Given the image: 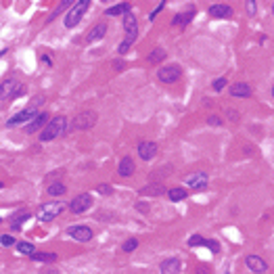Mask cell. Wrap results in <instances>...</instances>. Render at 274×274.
Masks as SVG:
<instances>
[{
  "label": "cell",
  "mask_w": 274,
  "mask_h": 274,
  "mask_svg": "<svg viewBox=\"0 0 274 274\" xmlns=\"http://www.w3.org/2000/svg\"><path fill=\"white\" fill-rule=\"evenodd\" d=\"M124 30H126V40L117 46L119 55H126V53H128L130 46L134 44V40L138 38V23H136V17H134V13H132V11L124 15Z\"/></svg>",
  "instance_id": "obj_1"
},
{
  "label": "cell",
  "mask_w": 274,
  "mask_h": 274,
  "mask_svg": "<svg viewBox=\"0 0 274 274\" xmlns=\"http://www.w3.org/2000/svg\"><path fill=\"white\" fill-rule=\"evenodd\" d=\"M65 132H67V119H65V115H57V117H53L44 128H42L40 140L42 143H48V140H55V138L63 136Z\"/></svg>",
  "instance_id": "obj_2"
},
{
  "label": "cell",
  "mask_w": 274,
  "mask_h": 274,
  "mask_svg": "<svg viewBox=\"0 0 274 274\" xmlns=\"http://www.w3.org/2000/svg\"><path fill=\"white\" fill-rule=\"evenodd\" d=\"M25 88L23 84L17 82V80H6L0 84V101H11V98H19L23 96Z\"/></svg>",
  "instance_id": "obj_3"
},
{
  "label": "cell",
  "mask_w": 274,
  "mask_h": 274,
  "mask_svg": "<svg viewBox=\"0 0 274 274\" xmlns=\"http://www.w3.org/2000/svg\"><path fill=\"white\" fill-rule=\"evenodd\" d=\"M90 9V2L88 0H80V2H75L72 9H69V13L65 15V27H69V30H72V27H75L80 23V19L84 17V13H86Z\"/></svg>",
  "instance_id": "obj_4"
},
{
  "label": "cell",
  "mask_w": 274,
  "mask_h": 274,
  "mask_svg": "<svg viewBox=\"0 0 274 274\" xmlns=\"http://www.w3.org/2000/svg\"><path fill=\"white\" fill-rule=\"evenodd\" d=\"M63 209H65V205H63L61 201H51V203H42L40 209H38V220L40 222H51L55 220Z\"/></svg>",
  "instance_id": "obj_5"
},
{
  "label": "cell",
  "mask_w": 274,
  "mask_h": 274,
  "mask_svg": "<svg viewBox=\"0 0 274 274\" xmlns=\"http://www.w3.org/2000/svg\"><path fill=\"white\" fill-rule=\"evenodd\" d=\"M94 124H96L94 111H80L72 119V128H75V130H90V128H94Z\"/></svg>",
  "instance_id": "obj_6"
},
{
  "label": "cell",
  "mask_w": 274,
  "mask_h": 274,
  "mask_svg": "<svg viewBox=\"0 0 274 274\" xmlns=\"http://www.w3.org/2000/svg\"><path fill=\"white\" fill-rule=\"evenodd\" d=\"M90 207H92V195L90 193H82L78 197H73V201L69 203V209H72L73 214H84V212H88Z\"/></svg>",
  "instance_id": "obj_7"
},
{
  "label": "cell",
  "mask_w": 274,
  "mask_h": 274,
  "mask_svg": "<svg viewBox=\"0 0 274 274\" xmlns=\"http://www.w3.org/2000/svg\"><path fill=\"white\" fill-rule=\"evenodd\" d=\"M157 78L164 82V84H174L182 78V69L178 65H167V67H161L157 72Z\"/></svg>",
  "instance_id": "obj_8"
},
{
  "label": "cell",
  "mask_w": 274,
  "mask_h": 274,
  "mask_svg": "<svg viewBox=\"0 0 274 274\" xmlns=\"http://www.w3.org/2000/svg\"><path fill=\"white\" fill-rule=\"evenodd\" d=\"M67 235L72 237V238H75V241H80V243H86V241H90V238L94 237L92 228L84 226V224H80V226H72V228L67 230Z\"/></svg>",
  "instance_id": "obj_9"
},
{
  "label": "cell",
  "mask_w": 274,
  "mask_h": 274,
  "mask_svg": "<svg viewBox=\"0 0 274 274\" xmlns=\"http://www.w3.org/2000/svg\"><path fill=\"white\" fill-rule=\"evenodd\" d=\"M157 151H159V146H157V143H153V140H145V143L138 145V155L143 161L153 159L157 155Z\"/></svg>",
  "instance_id": "obj_10"
},
{
  "label": "cell",
  "mask_w": 274,
  "mask_h": 274,
  "mask_svg": "<svg viewBox=\"0 0 274 274\" xmlns=\"http://www.w3.org/2000/svg\"><path fill=\"white\" fill-rule=\"evenodd\" d=\"M245 266H247V268H249L251 272H256V274H262V272L268 270V264H266L259 256H254V254L245 257Z\"/></svg>",
  "instance_id": "obj_11"
},
{
  "label": "cell",
  "mask_w": 274,
  "mask_h": 274,
  "mask_svg": "<svg viewBox=\"0 0 274 274\" xmlns=\"http://www.w3.org/2000/svg\"><path fill=\"white\" fill-rule=\"evenodd\" d=\"M230 94L235 98H249L254 94V88H251L247 82H235L233 86H230Z\"/></svg>",
  "instance_id": "obj_12"
},
{
  "label": "cell",
  "mask_w": 274,
  "mask_h": 274,
  "mask_svg": "<svg viewBox=\"0 0 274 274\" xmlns=\"http://www.w3.org/2000/svg\"><path fill=\"white\" fill-rule=\"evenodd\" d=\"M207 182H209V178H207V174H203V172L191 174V176L186 178V184L191 188H195V191H203V188L207 186Z\"/></svg>",
  "instance_id": "obj_13"
},
{
  "label": "cell",
  "mask_w": 274,
  "mask_h": 274,
  "mask_svg": "<svg viewBox=\"0 0 274 274\" xmlns=\"http://www.w3.org/2000/svg\"><path fill=\"white\" fill-rule=\"evenodd\" d=\"M38 115V111H34L32 107H27L23 111H19V113L13 115L9 122H6V126H17V124H25V122H30L32 117H36Z\"/></svg>",
  "instance_id": "obj_14"
},
{
  "label": "cell",
  "mask_w": 274,
  "mask_h": 274,
  "mask_svg": "<svg viewBox=\"0 0 274 274\" xmlns=\"http://www.w3.org/2000/svg\"><path fill=\"white\" fill-rule=\"evenodd\" d=\"M209 15L216 19H228V17H233V6L230 4H212L209 6Z\"/></svg>",
  "instance_id": "obj_15"
},
{
  "label": "cell",
  "mask_w": 274,
  "mask_h": 274,
  "mask_svg": "<svg viewBox=\"0 0 274 274\" xmlns=\"http://www.w3.org/2000/svg\"><path fill=\"white\" fill-rule=\"evenodd\" d=\"M180 268H182V264L176 257H167L161 262V274H180Z\"/></svg>",
  "instance_id": "obj_16"
},
{
  "label": "cell",
  "mask_w": 274,
  "mask_h": 274,
  "mask_svg": "<svg viewBox=\"0 0 274 274\" xmlns=\"http://www.w3.org/2000/svg\"><path fill=\"white\" fill-rule=\"evenodd\" d=\"M134 161H132V157H124L122 161H119V165H117V172H119V176H124V178H128L134 174Z\"/></svg>",
  "instance_id": "obj_17"
},
{
  "label": "cell",
  "mask_w": 274,
  "mask_h": 274,
  "mask_svg": "<svg viewBox=\"0 0 274 274\" xmlns=\"http://www.w3.org/2000/svg\"><path fill=\"white\" fill-rule=\"evenodd\" d=\"M195 13H197V9H195V6H191V9H186L184 13H180V15L174 17V19H172V25H176V27L186 25L188 21H191V19L195 17Z\"/></svg>",
  "instance_id": "obj_18"
},
{
  "label": "cell",
  "mask_w": 274,
  "mask_h": 274,
  "mask_svg": "<svg viewBox=\"0 0 274 274\" xmlns=\"http://www.w3.org/2000/svg\"><path fill=\"white\" fill-rule=\"evenodd\" d=\"M46 119H48V115L44 113V111H42V113H38L36 117H34V122H30V124H27L25 132H27V134H34V132H38V130L42 128V126L46 124Z\"/></svg>",
  "instance_id": "obj_19"
},
{
  "label": "cell",
  "mask_w": 274,
  "mask_h": 274,
  "mask_svg": "<svg viewBox=\"0 0 274 274\" xmlns=\"http://www.w3.org/2000/svg\"><path fill=\"white\" fill-rule=\"evenodd\" d=\"M105 34H107V25H105V23H96V25L92 27V30L88 32V36H86V42L90 44V42H96V40H101V38L105 36Z\"/></svg>",
  "instance_id": "obj_20"
},
{
  "label": "cell",
  "mask_w": 274,
  "mask_h": 274,
  "mask_svg": "<svg viewBox=\"0 0 274 274\" xmlns=\"http://www.w3.org/2000/svg\"><path fill=\"white\" fill-rule=\"evenodd\" d=\"M126 13H130V4L128 2H119L115 6H109V9L105 11V15L115 17V15H126Z\"/></svg>",
  "instance_id": "obj_21"
},
{
  "label": "cell",
  "mask_w": 274,
  "mask_h": 274,
  "mask_svg": "<svg viewBox=\"0 0 274 274\" xmlns=\"http://www.w3.org/2000/svg\"><path fill=\"white\" fill-rule=\"evenodd\" d=\"M164 59H165V51H164V48H155V51H151L149 57H146V61H149L151 65H155V63L164 61Z\"/></svg>",
  "instance_id": "obj_22"
},
{
  "label": "cell",
  "mask_w": 274,
  "mask_h": 274,
  "mask_svg": "<svg viewBox=\"0 0 274 274\" xmlns=\"http://www.w3.org/2000/svg\"><path fill=\"white\" fill-rule=\"evenodd\" d=\"M27 218H30V214H27V212H19L15 218H13V222H11V228L13 230H15V233H17V230H21V224H23L25 220H27Z\"/></svg>",
  "instance_id": "obj_23"
},
{
  "label": "cell",
  "mask_w": 274,
  "mask_h": 274,
  "mask_svg": "<svg viewBox=\"0 0 274 274\" xmlns=\"http://www.w3.org/2000/svg\"><path fill=\"white\" fill-rule=\"evenodd\" d=\"M167 197H170V201H174V203L184 201L186 199V191L184 188H172V191H167Z\"/></svg>",
  "instance_id": "obj_24"
},
{
  "label": "cell",
  "mask_w": 274,
  "mask_h": 274,
  "mask_svg": "<svg viewBox=\"0 0 274 274\" xmlns=\"http://www.w3.org/2000/svg\"><path fill=\"white\" fill-rule=\"evenodd\" d=\"M17 249H19V254H23V256H34L36 254V247H34L32 243H27V241L17 243Z\"/></svg>",
  "instance_id": "obj_25"
},
{
  "label": "cell",
  "mask_w": 274,
  "mask_h": 274,
  "mask_svg": "<svg viewBox=\"0 0 274 274\" xmlns=\"http://www.w3.org/2000/svg\"><path fill=\"white\" fill-rule=\"evenodd\" d=\"M65 184L63 182H53V184H48V195H53V197H57V195H65Z\"/></svg>",
  "instance_id": "obj_26"
},
{
  "label": "cell",
  "mask_w": 274,
  "mask_h": 274,
  "mask_svg": "<svg viewBox=\"0 0 274 274\" xmlns=\"http://www.w3.org/2000/svg\"><path fill=\"white\" fill-rule=\"evenodd\" d=\"M161 193H165L164 184H151V186H145L143 191H140V195H161Z\"/></svg>",
  "instance_id": "obj_27"
},
{
  "label": "cell",
  "mask_w": 274,
  "mask_h": 274,
  "mask_svg": "<svg viewBox=\"0 0 274 274\" xmlns=\"http://www.w3.org/2000/svg\"><path fill=\"white\" fill-rule=\"evenodd\" d=\"M34 262H57V254H34Z\"/></svg>",
  "instance_id": "obj_28"
},
{
  "label": "cell",
  "mask_w": 274,
  "mask_h": 274,
  "mask_svg": "<svg viewBox=\"0 0 274 274\" xmlns=\"http://www.w3.org/2000/svg\"><path fill=\"white\" fill-rule=\"evenodd\" d=\"M138 247V238H134V237H132V238H128V241H126L124 245H122V249L126 251V254H130V251H134Z\"/></svg>",
  "instance_id": "obj_29"
},
{
  "label": "cell",
  "mask_w": 274,
  "mask_h": 274,
  "mask_svg": "<svg viewBox=\"0 0 274 274\" xmlns=\"http://www.w3.org/2000/svg\"><path fill=\"white\" fill-rule=\"evenodd\" d=\"M188 245H191V247H205V238H203L201 235H193L191 238H188Z\"/></svg>",
  "instance_id": "obj_30"
},
{
  "label": "cell",
  "mask_w": 274,
  "mask_h": 274,
  "mask_svg": "<svg viewBox=\"0 0 274 274\" xmlns=\"http://www.w3.org/2000/svg\"><path fill=\"white\" fill-rule=\"evenodd\" d=\"M67 6H73V4H72V2H67V0H65V2H61V4L57 6V11H55V13H53V15H51V19H48V21H53V19H57V17L61 15V13H63V11H65V9H67Z\"/></svg>",
  "instance_id": "obj_31"
},
{
  "label": "cell",
  "mask_w": 274,
  "mask_h": 274,
  "mask_svg": "<svg viewBox=\"0 0 274 274\" xmlns=\"http://www.w3.org/2000/svg\"><path fill=\"white\" fill-rule=\"evenodd\" d=\"M226 84H228V80H226V78H218V80L212 84V88L216 90V92H220V90H222L224 86H226Z\"/></svg>",
  "instance_id": "obj_32"
},
{
  "label": "cell",
  "mask_w": 274,
  "mask_h": 274,
  "mask_svg": "<svg viewBox=\"0 0 274 274\" xmlns=\"http://www.w3.org/2000/svg\"><path fill=\"white\" fill-rule=\"evenodd\" d=\"M96 191L101 193V195H105V197H107V195H111V193H113V186H111V184H98V186H96Z\"/></svg>",
  "instance_id": "obj_33"
},
{
  "label": "cell",
  "mask_w": 274,
  "mask_h": 274,
  "mask_svg": "<svg viewBox=\"0 0 274 274\" xmlns=\"http://www.w3.org/2000/svg\"><path fill=\"white\" fill-rule=\"evenodd\" d=\"M205 247L212 249V254H220V245H218V241H214V238L205 241Z\"/></svg>",
  "instance_id": "obj_34"
},
{
  "label": "cell",
  "mask_w": 274,
  "mask_h": 274,
  "mask_svg": "<svg viewBox=\"0 0 274 274\" xmlns=\"http://www.w3.org/2000/svg\"><path fill=\"white\" fill-rule=\"evenodd\" d=\"M0 243H2V247H11V245L15 243V238H13L11 235H2L0 237Z\"/></svg>",
  "instance_id": "obj_35"
},
{
  "label": "cell",
  "mask_w": 274,
  "mask_h": 274,
  "mask_svg": "<svg viewBox=\"0 0 274 274\" xmlns=\"http://www.w3.org/2000/svg\"><path fill=\"white\" fill-rule=\"evenodd\" d=\"M164 6H165V0H161V2L157 4V9H155V11H153L151 15H149V19H151V21L155 19V17H157V13H161V9H164Z\"/></svg>",
  "instance_id": "obj_36"
},
{
  "label": "cell",
  "mask_w": 274,
  "mask_h": 274,
  "mask_svg": "<svg viewBox=\"0 0 274 274\" xmlns=\"http://www.w3.org/2000/svg\"><path fill=\"white\" fill-rule=\"evenodd\" d=\"M207 124H209V126H222V119L216 117V115H209V117H207Z\"/></svg>",
  "instance_id": "obj_37"
},
{
  "label": "cell",
  "mask_w": 274,
  "mask_h": 274,
  "mask_svg": "<svg viewBox=\"0 0 274 274\" xmlns=\"http://www.w3.org/2000/svg\"><path fill=\"white\" fill-rule=\"evenodd\" d=\"M136 209H138V212H143V214H146V209H149V205H146V203H136Z\"/></svg>",
  "instance_id": "obj_38"
},
{
  "label": "cell",
  "mask_w": 274,
  "mask_h": 274,
  "mask_svg": "<svg viewBox=\"0 0 274 274\" xmlns=\"http://www.w3.org/2000/svg\"><path fill=\"white\" fill-rule=\"evenodd\" d=\"M228 117L233 119V122H237V119H238V115H237V109H228Z\"/></svg>",
  "instance_id": "obj_39"
},
{
  "label": "cell",
  "mask_w": 274,
  "mask_h": 274,
  "mask_svg": "<svg viewBox=\"0 0 274 274\" xmlns=\"http://www.w3.org/2000/svg\"><path fill=\"white\" fill-rule=\"evenodd\" d=\"M42 61H44V65H48V67L53 65V61H51V57H48V55H44V57H42Z\"/></svg>",
  "instance_id": "obj_40"
},
{
  "label": "cell",
  "mask_w": 274,
  "mask_h": 274,
  "mask_svg": "<svg viewBox=\"0 0 274 274\" xmlns=\"http://www.w3.org/2000/svg\"><path fill=\"white\" fill-rule=\"evenodd\" d=\"M247 9H249V15H254V9H256V2H247Z\"/></svg>",
  "instance_id": "obj_41"
},
{
  "label": "cell",
  "mask_w": 274,
  "mask_h": 274,
  "mask_svg": "<svg viewBox=\"0 0 274 274\" xmlns=\"http://www.w3.org/2000/svg\"><path fill=\"white\" fill-rule=\"evenodd\" d=\"M113 67H115L117 72H119V69H122V67H126V63H122V61H115V63H113Z\"/></svg>",
  "instance_id": "obj_42"
},
{
  "label": "cell",
  "mask_w": 274,
  "mask_h": 274,
  "mask_svg": "<svg viewBox=\"0 0 274 274\" xmlns=\"http://www.w3.org/2000/svg\"><path fill=\"white\" fill-rule=\"evenodd\" d=\"M272 96H274V86H272Z\"/></svg>",
  "instance_id": "obj_43"
},
{
  "label": "cell",
  "mask_w": 274,
  "mask_h": 274,
  "mask_svg": "<svg viewBox=\"0 0 274 274\" xmlns=\"http://www.w3.org/2000/svg\"><path fill=\"white\" fill-rule=\"evenodd\" d=\"M272 13H274V4H272Z\"/></svg>",
  "instance_id": "obj_44"
}]
</instances>
